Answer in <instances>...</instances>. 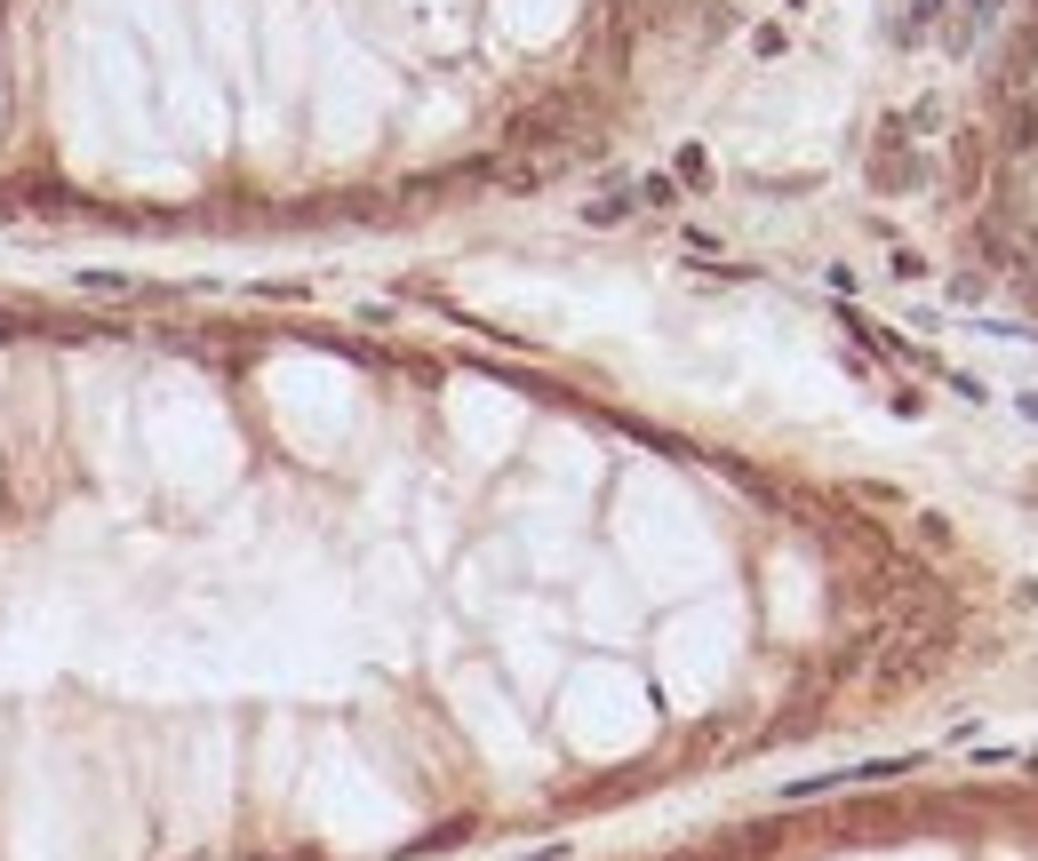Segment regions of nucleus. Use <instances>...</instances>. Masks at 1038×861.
I'll return each mask as SVG.
<instances>
[{
	"instance_id": "obj_1",
	"label": "nucleus",
	"mask_w": 1038,
	"mask_h": 861,
	"mask_svg": "<svg viewBox=\"0 0 1038 861\" xmlns=\"http://www.w3.org/2000/svg\"><path fill=\"white\" fill-rule=\"evenodd\" d=\"M1015 407H1023V416H1030V423H1038V391H1023V399H1015Z\"/></svg>"
}]
</instances>
